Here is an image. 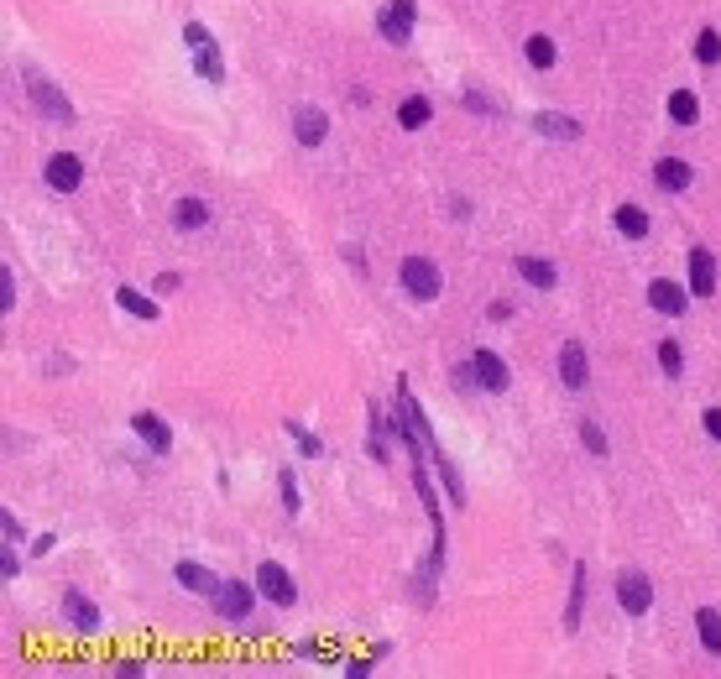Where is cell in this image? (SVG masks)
<instances>
[{
	"label": "cell",
	"instance_id": "obj_1",
	"mask_svg": "<svg viewBox=\"0 0 721 679\" xmlns=\"http://www.w3.org/2000/svg\"><path fill=\"white\" fill-rule=\"evenodd\" d=\"M22 84H26V94H32V105L43 110L53 126H79V110L68 105V94L47 74H37V68H22Z\"/></svg>",
	"mask_w": 721,
	"mask_h": 679
},
{
	"label": "cell",
	"instance_id": "obj_2",
	"mask_svg": "<svg viewBox=\"0 0 721 679\" xmlns=\"http://www.w3.org/2000/svg\"><path fill=\"white\" fill-rule=\"evenodd\" d=\"M398 282H403V293L419 298V303H434L440 288H445V277H440V267H434L429 256H408L403 267H398Z\"/></svg>",
	"mask_w": 721,
	"mask_h": 679
},
{
	"label": "cell",
	"instance_id": "obj_3",
	"mask_svg": "<svg viewBox=\"0 0 721 679\" xmlns=\"http://www.w3.org/2000/svg\"><path fill=\"white\" fill-rule=\"evenodd\" d=\"M413 16H419V0H387L377 11V37L392 47H408L413 43Z\"/></svg>",
	"mask_w": 721,
	"mask_h": 679
},
{
	"label": "cell",
	"instance_id": "obj_4",
	"mask_svg": "<svg viewBox=\"0 0 721 679\" xmlns=\"http://www.w3.org/2000/svg\"><path fill=\"white\" fill-rule=\"evenodd\" d=\"M617 606L627 616H648L654 612V580L643 570H622L617 575Z\"/></svg>",
	"mask_w": 721,
	"mask_h": 679
},
{
	"label": "cell",
	"instance_id": "obj_5",
	"mask_svg": "<svg viewBox=\"0 0 721 679\" xmlns=\"http://www.w3.org/2000/svg\"><path fill=\"white\" fill-rule=\"evenodd\" d=\"M690 282H675V277H654L648 282V309L654 314H664V319H679L685 309H690Z\"/></svg>",
	"mask_w": 721,
	"mask_h": 679
},
{
	"label": "cell",
	"instance_id": "obj_6",
	"mask_svg": "<svg viewBox=\"0 0 721 679\" xmlns=\"http://www.w3.org/2000/svg\"><path fill=\"white\" fill-rule=\"evenodd\" d=\"M470 371H476V387H481V392H508L512 387V366L502 361L497 350H487V345L470 350Z\"/></svg>",
	"mask_w": 721,
	"mask_h": 679
},
{
	"label": "cell",
	"instance_id": "obj_7",
	"mask_svg": "<svg viewBox=\"0 0 721 679\" xmlns=\"http://www.w3.org/2000/svg\"><path fill=\"white\" fill-rule=\"evenodd\" d=\"M256 591L267 595L272 606H298V586H293V575L282 570L277 559H262V570H256Z\"/></svg>",
	"mask_w": 721,
	"mask_h": 679
},
{
	"label": "cell",
	"instance_id": "obj_8",
	"mask_svg": "<svg viewBox=\"0 0 721 679\" xmlns=\"http://www.w3.org/2000/svg\"><path fill=\"white\" fill-rule=\"evenodd\" d=\"M64 622L74 627V633H84V637H100V627H105L100 606H94V601H89L79 586H74V591H64Z\"/></svg>",
	"mask_w": 721,
	"mask_h": 679
},
{
	"label": "cell",
	"instance_id": "obj_9",
	"mask_svg": "<svg viewBox=\"0 0 721 679\" xmlns=\"http://www.w3.org/2000/svg\"><path fill=\"white\" fill-rule=\"evenodd\" d=\"M210 601H214V612H220V622H246L256 595H252L246 580H220V591H214Z\"/></svg>",
	"mask_w": 721,
	"mask_h": 679
},
{
	"label": "cell",
	"instance_id": "obj_10",
	"mask_svg": "<svg viewBox=\"0 0 721 679\" xmlns=\"http://www.w3.org/2000/svg\"><path fill=\"white\" fill-rule=\"evenodd\" d=\"M559 382L570 387V392H586L591 387V356H586L580 340H565L559 345Z\"/></svg>",
	"mask_w": 721,
	"mask_h": 679
},
{
	"label": "cell",
	"instance_id": "obj_11",
	"mask_svg": "<svg viewBox=\"0 0 721 679\" xmlns=\"http://www.w3.org/2000/svg\"><path fill=\"white\" fill-rule=\"evenodd\" d=\"M43 178H47V189L74 193L79 183H84V162H79L74 152H53V157H47V168H43Z\"/></svg>",
	"mask_w": 721,
	"mask_h": 679
},
{
	"label": "cell",
	"instance_id": "obj_12",
	"mask_svg": "<svg viewBox=\"0 0 721 679\" xmlns=\"http://www.w3.org/2000/svg\"><path fill=\"white\" fill-rule=\"evenodd\" d=\"M690 293L696 298H711L721 288V277H716V256H711V246H690Z\"/></svg>",
	"mask_w": 721,
	"mask_h": 679
},
{
	"label": "cell",
	"instance_id": "obj_13",
	"mask_svg": "<svg viewBox=\"0 0 721 679\" xmlns=\"http://www.w3.org/2000/svg\"><path fill=\"white\" fill-rule=\"evenodd\" d=\"M512 272L523 277L528 288H538V293H554L559 288V267L544 261V256H512Z\"/></svg>",
	"mask_w": 721,
	"mask_h": 679
},
{
	"label": "cell",
	"instance_id": "obj_14",
	"mask_svg": "<svg viewBox=\"0 0 721 679\" xmlns=\"http://www.w3.org/2000/svg\"><path fill=\"white\" fill-rule=\"evenodd\" d=\"M293 136H298V147H319V142L330 136V115L319 105H298L293 110Z\"/></svg>",
	"mask_w": 721,
	"mask_h": 679
},
{
	"label": "cell",
	"instance_id": "obj_15",
	"mask_svg": "<svg viewBox=\"0 0 721 679\" xmlns=\"http://www.w3.org/2000/svg\"><path fill=\"white\" fill-rule=\"evenodd\" d=\"M654 183L664 193H685L690 183H696V168H690L685 157H658L654 162Z\"/></svg>",
	"mask_w": 721,
	"mask_h": 679
},
{
	"label": "cell",
	"instance_id": "obj_16",
	"mask_svg": "<svg viewBox=\"0 0 721 679\" xmlns=\"http://www.w3.org/2000/svg\"><path fill=\"white\" fill-rule=\"evenodd\" d=\"M131 434H136V439H147L152 455H168V449H173V428L163 424L157 413H131Z\"/></svg>",
	"mask_w": 721,
	"mask_h": 679
},
{
	"label": "cell",
	"instance_id": "obj_17",
	"mask_svg": "<svg viewBox=\"0 0 721 679\" xmlns=\"http://www.w3.org/2000/svg\"><path fill=\"white\" fill-rule=\"evenodd\" d=\"M586 591H591V575H586V565H575L570 601H565V633H580V622H586Z\"/></svg>",
	"mask_w": 721,
	"mask_h": 679
},
{
	"label": "cell",
	"instance_id": "obj_18",
	"mask_svg": "<svg viewBox=\"0 0 721 679\" xmlns=\"http://www.w3.org/2000/svg\"><path fill=\"white\" fill-rule=\"evenodd\" d=\"M173 580H178L189 595H214L220 591V575H210L204 565H193V559H178V565H173Z\"/></svg>",
	"mask_w": 721,
	"mask_h": 679
},
{
	"label": "cell",
	"instance_id": "obj_19",
	"mask_svg": "<svg viewBox=\"0 0 721 679\" xmlns=\"http://www.w3.org/2000/svg\"><path fill=\"white\" fill-rule=\"evenodd\" d=\"M210 220H214V210H210V199H199V193H189V199L173 204V225H178V231H204Z\"/></svg>",
	"mask_w": 721,
	"mask_h": 679
},
{
	"label": "cell",
	"instance_id": "obj_20",
	"mask_svg": "<svg viewBox=\"0 0 721 679\" xmlns=\"http://www.w3.org/2000/svg\"><path fill=\"white\" fill-rule=\"evenodd\" d=\"M429 466L440 470V481H445V497H449V502H455V507H466V502H470V497H466V481H460V470H455V460H449V455H445L440 445L429 449Z\"/></svg>",
	"mask_w": 721,
	"mask_h": 679
},
{
	"label": "cell",
	"instance_id": "obj_21",
	"mask_svg": "<svg viewBox=\"0 0 721 679\" xmlns=\"http://www.w3.org/2000/svg\"><path fill=\"white\" fill-rule=\"evenodd\" d=\"M612 225H617V235H627V241H648V231H654V220H648L643 204H617Z\"/></svg>",
	"mask_w": 721,
	"mask_h": 679
},
{
	"label": "cell",
	"instance_id": "obj_22",
	"mask_svg": "<svg viewBox=\"0 0 721 679\" xmlns=\"http://www.w3.org/2000/svg\"><path fill=\"white\" fill-rule=\"evenodd\" d=\"M193 74H199L204 84H225V53H220V43L193 47Z\"/></svg>",
	"mask_w": 721,
	"mask_h": 679
},
{
	"label": "cell",
	"instance_id": "obj_23",
	"mask_svg": "<svg viewBox=\"0 0 721 679\" xmlns=\"http://www.w3.org/2000/svg\"><path fill=\"white\" fill-rule=\"evenodd\" d=\"M533 131H538V136H554V142H575V136H580V121L559 115V110H538V115H533Z\"/></svg>",
	"mask_w": 721,
	"mask_h": 679
},
{
	"label": "cell",
	"instance_id": "obj_24",
	"mask_svg": "<svg viewBox=\"0 0 721 679\" xmlns=\"http://www.w3.org/2000/svg\"><path fill=\"white\" fill-rule=\"evenodd\" d=\"M434 121V100L429 94H408L403 105H398V126L403 131H424Z\"/></svg>",
	"mask_w": 721,
	"mask_h": 679
},
{
	"label": "cell",
	"instance_id": "obj_25",
	"mask_svg": "<svg viewBox=\"0 0 721 679\" xmlns=\"http://www.w3.org/2000/svg\"><path fill=\"white\" fill-rule=\"evenodd\" d=\"M523 58H528V68H538V74H549V68L559 64V47H554V37H544V32H533L528 43H523Z\"/></svg>",
	"mask_w": 721,
	"mask_h": 679
},
{
	"label": "cell",
	"instance_id": "obj_26",
	"mask_svg": "<svg viewBox=\"0 0 721 679\" xmlns=\"http://www.w3.org/2000/svg\"><path fill=\"white\" fill-rule=\"evenodd\" d=\"M115 303H121V309H126V314H136V319H163V303H157V298L152 293H136V288H115Z\"/></svg>",
	"mask_w": 721,
	"mask_h": 679
},
{
	"label": "cell",
	"instance_id": "obj_27",
	"mask_svg": "<svg viewBox=\"0 0 721 679\" xmlns=\"http://www.w3.org/2000/svg\"><path fill=\"white\" fill-rule=\"evenodd\" d=\"M696 633H700V648L711 658H721V612L716 606H700L696 612Z\"/></svg>",
	"mask_w": 721,
	"mask_h": 679
},
{
	"label": "cell",
	"instance_id": "obj_28",
	"mask_svg": "<svg viewBox=\"0 0 721 679\" xmlns=\"http://www.w3.org/2000/svg\"><path fill=\"white\" fill-rule=\"evenodd\" d=\"M664 110H669V121H675V126H696V121H700V100H696V89H675Z\"/></svg>",
	"mask_w": 721,
	"mask_h": 679
},
{
	"label": "cell",
	"instance_id": "obj_29",
	"mask_svg": "<svg viewBox=\"0 0 721 679\" xmlns=\"http://www.w3.org/2000/svg\"><path fill=\"white\" fill-rule=\"evenodd\" d=\"M460 105H466L470 115H487V121H502V105L491 100L487 89H476V84H466V89H460Z\"/></svg>",
	"mask_w": 721,
	"mask_h": 679
},
{
	"label": "cell",
	"instance_id": "obj_30",
	"mask_svg": "<svg viewBox=\"0 0 721 679\" xmlns=\"http://www.w3.org/2000/svg\"><path fill=\"white\" fill-rule=\"evenodd\" d=\"M696 64L700 68H716L721 64V32H716V26H700V32H696Z\"/></svg>",
	"mask_w": 721,
	"mask_h": 679
},
{
	"label": "cell",
	"instance_id": "obj_31",
	"mask_svg": "<svg viewBox=\"0 0 721 679\" xmlns=\"http://www.w3.org/2000/svg\"><path fill=\"white\" fill-rule=\"evenodd\" d=\"M282 428H288V439H293V445L303 449V460H319V455H324V439H319L314 428H303L298 418H288Z\"/></svg>",
	"mask_w": 721,
	"mask_h": 679
},
{
	"label": "cell",
	"instance_id": "obj_32",
	"mask_svg": "<svg viewBox=\"0 0 721 679\" xmlns=\"http://www.w3.org/2000/svg\"><path fill=\"white\" fill-rule=\"evenodd\" d=\"M658 371L664 377H685V350H679V340H658Z\"/></svg>",
	"mask_w": 721,
	"mask_h": 679
},
{
	"label": "cell",
	"instance_id": "obj_33",
	"mask_svg": "<svg viewBox=\"0 0 721 679\" xmlns=\"http://www.w3.org/2000/svg\"><path fill=\"white\" fill-rule=\"evenodd\" d=\"M277 497H282V512H288V517L303 512V497H298V476L293 470H277Z\"/></svg>",
	"mask_w": 721,
	"mask_h": 679
},
{
	"label": "cell",
	"instance_id": "obj_34",
	"mask_svg": "<svg viewBox=\"0 0 721 679\" xmlns=\"http://www.w3.org/2000/svg\"><path fill=\"white\" fill-rule=\"evenodd\" d=\"M580 445L591 449L596 460H607V455H612V445H607V434H601V424H596V418H580Z\"/></svg>",
	"mask_w": 721,
	"mask_h": 679
},
{
	"label": "cell",
	"instance_id": "obj_35",
	"mask_svg": "<svg viewBox=\"0 0 721 679\" xmlns=\"http://www.w3.org/2000/svg\"><path fill=\"white\" fill-rule=\"evenodd\" d=\"M204 43H214L210 26H204V22H183V47L193 53V47H204Z\"/></svg>",
	"mask_w": 721,
	"mask_h": 679
},
{
	"label": "cell",
	"instance_id": "obj_36",
	"mask_svg": "<svg viewBox=\"0 0 721 679\" xmlns=\"http://www.w3.org/2000/svg\"><path fill=\"white\" fill-rule=\"evenodd\" d=\"M178 288H183V277H178V272H157V277H152V293H157V298H173Z\"/></svg>",
	"mask_w": 721,
	"mask_h": 679
},
{
	"label": "cell",
	"instance_id": "obj_37",
	"mask_svg": "<svg viewBox=\"0 0 721 679\" xmlns=\"http://www.w3.org/2000/svg\"><path fill=\"white\" fill-rule=\"evenodd\" d=\"M11 303H16V277H11V267H0V309L11 314Z\"/></svg>",
	"mask_w": 721,
	"mask_h": 679
},
{
	"label": "cell",
	"instance_id": "obj_38",
	"mask_svg": "<svg viewBox=\"0 0 721 679\" xmlns=\"http://www.w3.org/2000/svg\"><path fill=\"white\" fill-rule=\"evenodd\" d=\"M0 533H5V544H22V538H26V528H22V517H16V512H5V517H0Z\"/></svg>",
	"mask_w": 721,
	"mask_h": 679
},
{
	"label": "cell",
	"instance_id": "obj_39",
	"mask_svg": "<svg viewBox=\"0 0 721 679\" xmlns=\"http://www.w3.org/2000/svg\"><path fill=\"white\" fill-rule=\"evenodd\" d=\"M340 669H345V674H351V679H366V674H371V669H377V654H371V658H345Z\"/></svg>",
	"mask_w": 721,
	"mask_h": 679
},
{
	"label": "cell",
	"instance_id": "obj_40",
	"mask_svg": "<svg viewBox=\"0 0 721 679\" xmlns=\"http://www.w3.org/2000/svg\"><path fill=\"white\" fill-rule=\"evenodd\" d=\"M0 575H5V580H16V575H22V559H16L11 544H5V554H0Z\"/></svg>",
	"mask_w": 721,
	"mask_h": 679
},
{
	"label": "cell",
	"instance_id": "obj_41",
	"mask_svg": "<svg viewBox=\"0 0 721 679\" xmlns=\"http://www.w3.org/2000/svg\"><path fill=\"white\" fill-rule=\"evenodd\" d=\"M700 424H706V434L721 445V408H706V413H700Z\"/></svg>",
	"mask_w": 721,
	"mask_h": 679
},
{
	"label": "cell",
	"instance_id": "obj_42",
	"mask_svg": "<svg viewBox=\"0 0 721 679\" xmlns=\"http://www.w3.org/2000/svg\"><path fill=\"white\" fill-rule=\"evenodd\" d=\"M487 319H491V324H502V319H512V303H508V298H497V303L487 309Z\"/></svg>",
	"mask_w": 721,
	"mask_h": 679
},
{
	"label": "cell",
	"instance_id": "obj_43",
	"mask_svg": "<svg viewBox=\"0 0 721 679\" xmlns=\"http://www.w3.org/2000/svg\"><path fill=\"white\" fill-rule=\"evenodd\" d=\"M53 544H58L53 533H37V538H32V554H47V549H53Z\"/></svg>",
	"mask_w": 721,
	"mask_h": 679
}]
</instances>
